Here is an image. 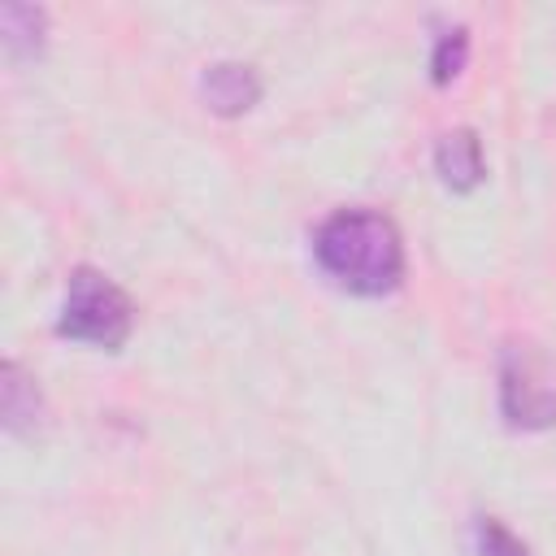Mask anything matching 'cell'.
Wrapping results in <instances>:
<instances>
[{"instance_id": "obj_1", "label": "cell", "mask_w": 556, "mask_h": 556, "mask_svg": "<svg viewBox=\"0 0 556 556\" xmlns=\"http://www.w3.org/2000/svg\"><path fill=\"white\" fill-rule=\"evenodd\" d=\"M313 261L334 287L365 300L391 295L404 282L400 226L378 208H334L313 230Z\"/></svg>"}, {"instance_id": "obj_2", "label": "cell", "mask_w": 556, "mask_h": 556, "mask_svg": "<svg viewBox=\"0 0 556 556\" xmlns=\"http://www.w3.org/2000/svg\"><path fill=\"white\" fill-rule=\"evenodd\" d=\"M135 330L130 295L100 269L78 265L65 282V300L56 313V334L70 343H87L100 352H117Z\"/></svg>"}, {"instance_id": "obj_3", "label": "cell", "mask_w": 556, "mask_h": 556, "mask_svg": "<svg viewBox=\"0 0 556 556\" xmlns=\"http://www.w3.org/2000/svg\"><path fill=\"white\" fill-rule=\"evenodd\" d=\"M500 413L513 430L530 434L556 426V361L530 339L500 348Z\"/></svg>"}, {"instance_id": "obj_4", "label": "cell", "mask_w": 556, "mask_h": 556, "mask_svg": "<svg viewBox=\"0 0 556 556\" xmlns=\"http://www.w3.org/2000/svg\"><path fill=\"white\" fill-rule=\"evenodd\" d=\"M200 96L217 117H243L261 100V74L243 61H213L200 74Z\"/></svg>"}, {"instance_id": "obj_5", "label": "cell", "mask_w": 556, "mask_h": 556, "mask_svg": "<svg viewBox=\"0 0 556 556\" xmlns=\"http://www.w3.org/2000/svg\"><path fill=\"white\" fill-rule=\"evenodd\" d=\"M434 174H439V182H443L447 191L469 195V191L486 178V156H482L478 130L456 126V130L439 135V143H434Z\"/></svg>"}, {"instance_id": "obj_6", "label": "cell", "mask_w": 556, "mask_h": 556, "mask_svg": "<svg viewBox=\"0 0 556 556\" xmlns=\"http://www.w3.org/2000/svg\"><path fill=\"white\" fill-rule=\"evenodd\" d=\"M0 417H4V430L22 434V439L35 434V426L43 417V395H39L35 378L17 361L0 365Z\"/></svg>"}, {"instance_id": "obj_7", "label": "cell", "mask_w": 556, "mask_h": 556, "mask_svg": "<svg viewBox=\"0 0 556 556\" xmlns=\"http://www.w3.org/2000/svg\"><path fill=\"white\" fill-rule=\"evenodd\" d=\"M43 35H48V13L39 4H4L0 9V39H4V52L13 61L39 56Z\"/></svg>"}, {"instance_id": "obj_8", "label": "cell", "mask_w": 556, "mask_h": 556, "mask_svg": "<svg viewBox=\"0 0 556 556\" xmlns=\"http://www.w3.org/2000/svg\"><path fill=\"white\" fill-rule=\"evenodd\" d=\"M469 61V26H443L434 35V52H430V83L434 87H447Z\"/></svg>"}, {"instance_id": "obj_9", "label": "cell", "mask_w": 556, "mask_h": 556, "mask_svg": "<svg viewBox=\"0 0 556 556\" xmlns=\"http://www.w3.org/2000/svg\"><path fill=\"white\" fill-rule=\"evenodd\" d=\"M473 552L478 556H534L500 517H478L473 521Z\"/></svg>"}]
</instances>
